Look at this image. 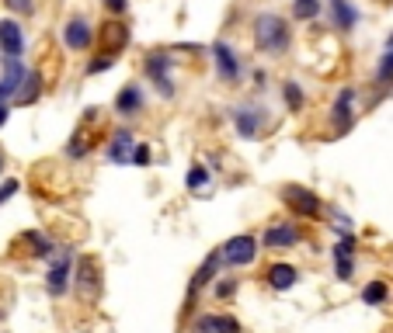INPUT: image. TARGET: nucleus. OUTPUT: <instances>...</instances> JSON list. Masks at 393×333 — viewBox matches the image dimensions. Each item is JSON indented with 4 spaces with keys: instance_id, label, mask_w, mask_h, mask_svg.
<instances>
[{
    "instance_id": "39448f33",
    "label": "nucleus",
    "mask_w": 393,
    "mask_h": 333,
    "mask_svg": "<svg viewBox=\"0 0 393 333\" xmlns=\"http://www.w3.org/2000/svg\"><path fill=\"white\" fill-rule=\"evenodd\" d=\"M143 70H146V77L160 87V94H164V98H171V94H174V83H171V73H167V70H171V56H164V52H150V56H146V63H143Z\"/></svg>"
},
{
    "instance_id": "1a4fd4ad",
    "label": "nucleus",
    "mask_w": 393,
    "mask_h": 333,
    "mask_svg": "<svg viewBox=\"0 0 393 333\" xmlns=\"http://www.w3.org/2000/svg\"><path fill=\"white\" fill-rule=\"evenodd\" d=\"M0 52H4V59H21V52H25V31L18 21H0Z\"/></svg>"
},
{
    "instance_id": "7c9ffc66",
    "label": "nucleus",
    "mask_w": 393,
    "mask_h": 333,
    "mask_svg": "<svg viewBox=\"0 0 393 333\" xmlns=\"http://www.w3.org/2000/svg\"><path fill=\"white\" fill-rule=\"evenodd\" d=\"M101 4H105L108 14H115V18H119V14H126V7H129V0H101Z\"/></svg>"
},
{
    "instance_id": "4468645a",
    "label": "nucleus",
    "mask_w": 393,
    "mask_h": 333,
    "mask_svg": "<svg viewBox=\"0 0 393 333\" xmlns=\"http://www.w3.org/2000/svg\"><path fill=\"white\" fill-rule=\"evenodd\" d=\"M331 25L338 31H352L359 25V7L352 0H331Z\"/></svg>"
},
{
    "instance_id": "a211bd4d",
    "label": "nucleus",
    "mask_w": 393,
    "mask_h": 333,
    "mask_svg": "<svg viewBox=\"0 0 393 333\" xmlns=\"http://www.w3.org/2000/svg\"><path fill=\"white\" fill-rule=\"evenodd\" d=\"M115 111H119V115H126V118H129V115H139V111H143V91H139L136 83L122 87V91H119V98H115Z\"/></svg>"
},
{
    "instance_id": "c85d7f7f",
    "label": "nucleus",
    "mask_w": 393,
    "mask_h": 333,
    "mask_svg": "<svg viewBox=\"0 0 393 333\" xmlns=\"http://www.w3.org/2000/svg\"><path fill=\"white\" fill-rule=\"evenodd\" d=\"M115 63V56H108V52H98V59L94 63H87V73H101V70H108Z\"/></svg>"
},
{
    "instance_id": "b1692460",
    "label": "nucleus",
    "mask_w": 393,
    "mask_h": 333,
    "mask_svg": "<svg viewBox=\"0 0 393 333\" xmlns=\"http://www.w3.org/2000/svg\"><path fill=\"white\" fill-rule=\"evenodd\" d=\"M387 295H390L387 282H379V278H376V282L366 285V292H362V302H366V306H383V302H387Z\"/></svg>"
},
{
    "instance_id": "72a5a7b5",
    "label": "nucleus",
    "mask_w": 393,
    "mask_h": 333,
    "mask_svg": "<svg viewBox=\"0 0 393 333\" xmlns=\"http://www.w3.org/2000/svg\"><path fill=\"white\" fill-rule=\"evenodd\" d=\"M7 115H11V108H7V101H0V125L7 122Z\"/></svg>"
},
{
    "instance_id": "c756f323",
    "label": "nucleus",
    "mask_w": 393,
    "mask_h": 333,
    "mask_svg": "<svg viewBox=\"0 0 393 333\" xmlns=\"http://www.w3.org/2000/svg\"><path fill=\"white\" fill-rule=\"evenodd\" d=\"M4 4H7L14 14H31V11H35V0H4Z\"/></svg>"
},
{
    "instance_id": "f704fd0d",
    "label": "nucleus",
    "mask_w": 393,
    "mask_h": 333,
    "mask_svg": "<svg viewBox=\"0 0 393 333\" xmlns=\"http://www.w3.org/2000/svg\"><path fill=\"white\" fill-rule=\"evenodd\" d=\"M387 49H393V31H390V39H387Z\"/></svg>"
},
{
    "instance_id": "6e6552de",
    "label": "nucleus",
    "mask_w": 393,
    "mask_h": 333,
    "mask_svg": "<svg viewBox=\"0 0 393 333\" xmlns=\"http://www.w3.org/2000/svg\"><path fill=\"white\" fill-rule=\"evenodd\" d=\"M331 118H334L338 135H344L348 128L355 125V87H341V94H338V101H334Z\"/></svg>"
},
{
    "instance_id": "7ed1b4c3",
    "label": "nucleus",
    "mask_w": 393,
    "mask_h": 333,
    "mask_svg": "<svg viewBox=\"0 0 393 333\" xmlns=\"http://www.w3.org/2000/svg\"><path fill=\"white\" fill-rule=\"evenodd\" d=\"M77 295L84 302H94L101 295V264H98V257H80L77 260Z\"/></svg>"
},
{
    "instance_id": "9d476101",
    "label": "nucleus",
    "mask_w": 393,
    "mask_h": 333,
    "mask_svg": "<svg viewBox=\"0 0 393 333\" xmlns=\"http://www.w3.org/2000/svg\"><path fill=\"white\" fill-rule=\"evenodd\" d=\"M212 59H216V73H219V80L237 83V77H240V63H237V52L230 49L227 42H216V46H212Z\"/></svg>"
},
{
    "instance_id": "bb28decb",
    "label": "nucleus",
    "mask_w": 393,
    "mask_h": 333,
    "mask_svg": "<svg viewBox=\"0 0 393 333\" xmlns=\"http://www.w3.org/2000/svg\"><path fill=\"white\" fill-rule=\"evenodd\" d=\"M282 94H286L289 111H303V87H299L296 80H286V83H282Z\"/></svg>"
},
{
    "instance_id": "dca6fc26",
    "label": "nucleus",
    "mask_w": 393,
    "mask_h": 333,
    "mask_svg": "<svg viewBox=\"0 0 393 333\" xmlns=\"http://www.w3.org/2000/svg\"><path fill=\"white\" fill-rule=\"evenodd\" d=\"M14 250H21V254H31V257H49L56 250L53 243L42 236V232H21L18 240H14Z\"/></svg>"
},
{
    "instance_id": "393cba45",
    "label": "nucleus",
    "mask_w": 393,
    "mask_h": 333,
    "mask_svg": "<svg viewBox=\"0 0 393 333\" xmlns=\"http://www.w3.org/2000/svg\"><path fill=\"white\" fill-rule=\"evenodd\" d=\"M320 14V0H292V18L296 21H314Z\"/></svg>"
},
{
    "instance_id": "9b49d317",
    "label": "nucleus",
    "mask_w": 393,
    "mask_h": 333,
    "mask_svg": "<svg viewBox=\"0 0 393 333\" xmlns=\"http://www.w3.org/2000/svg\"><path fill=\"white\" fill-rule=\"evenodd\" d=\"M352 271H355V236L344 232L338 240V247H334V275H338L341 282H348Z\"/></svg>"
},
{
    "instance_id": "cd10ccee",
    "label": "nucleus",
    "mask_w": 393,
    "mask_h": 333,
    "mask_svg": "<svg viewBox=\"0 0 393 333\" xmlns=\"http://www.w3.org/2000/svg\"><path fill=\"white\" fill-rule=\"evenodd\" d=\"M206 180H209V174H206L202 167H191V170H188V178H184V184H188V191H199Z\"/></svg>"
},
{
    "instance_id": "2eb2a0df",
    "label": "nucleus",
    "mask_w": 393,
    "mask_h": 333,
    "mask_svg": "<svg viewBox=\"0 0 393 333\" xmlns=\"http://www.w3.org/2000/svg\"><path fill=\"white\" fill-rule=\"evenodd\" d=\"M191 333H240V323L234 316H199L191 323Z\"/></svg>"
},
{
    "instance_id": "f8f14e48",
    "label": "nucleus",
    "mask_w": 393,
    "mask_h": 333,
    "mask_svg": "<svg viewBox=\"0 0 393 333\" xmlns=\"http://www.w3.org/2000/svg\"><path fill=\"white\" fill-rule=\"evenodd\" d=\"M129 46V28L122 25V21H108V25H101V52H108V56H115L119 59V52Z\"/></svg>"
},
{
    "instance_id": "0eeeda50",
    "label": "nucleus",
    "mask_w": 393,
    "mask_h": 333,
    "mask_svg": "<svg viewBox=\"0 0 393 333\" xmlns=\"http://www.w3.org/2000/svg\"><path fill=\"white\" fill-rule=\"evenodd\" d=\"M234 125H237V132H240V139H258L264 128V108H251V104L237 108Z\"/></svg>"
},
{
    "instance_id": "423d86ee",
    "label": "nucleus",
    "mask_w": 393,
    "mask_h": 333,
    "mask_svg": "<svg viewBox=\"0 0 393 333\" xmlns=\"http://www.w3.org/2000/svg\"><path fill=\"white\" fill-rule=\"evenodd\" d=\"M63 42L74 52H87L94 46V25L87 18H70L66 28H63Z\"/></svg>"
},
{
    "instance_id": "20e7f679",
    "label": "nucleus",
    "mask_w": 393,
    "mask_h": 333,
    "mask_svg": "<svg viewBox=\"0 0 393 333\" xmlns=\"http://www.w3.org/2000/svg\"><path fill=\"white\" fill-rule=\"evenodd\" d=\"M282 202H286L296 215H303V219H317V215H320V198H317L310 188L286 184V188H282Z\"/></svg>"
},
{
    "instance_id": "c9c22d12",
    "label": "nucleus",
    "mask_w": 393,
    "mask_h": 333,
    "mask_svg": "<svg viewBox=\"0 0 393 333\" xmlns=\"http://www.w3.org/2000/svg\"><path fill=\"white\" fill-rule=\"evenodd\" d=\"M383 4H387V0H383Z\"/></svg>"
},
{
    "instance_id": "473e14b6",
    "label": "nucleus",
    "mask_w": 393,
    "mask_h": 333,
    "mask_svg": "<svg viewBox=\"0 0 393 333\" xmlns=\"http://www.w3.org/2000/svg\"><path fill=\"white\" fill-rule=\"evenodd\" d=\"M14 191H18V180H7V184L0 188V202H7V198H11Z\"/></svg>"
},
{
    "instance_id": "f3484780",
    "label": "nucleus",
    "mask_w": 393,
    "mask_h": 333,
    "mask_svg": "<svg viewBox=\"0 0 393 333\" xmlns=\"http://www.w3.org/2000/svg\"><path fill=\"white\" fill-rule=\"evenodd\" d=\"M296 240H299V230H296V226H289V222L272 226V230L264 232V247H268V250H286V247H292Z\"/></svg>"
},
{
    "instance_id": "412c9836",
    "label": "nucleus",
    "mask_w": 393,
    "mask_h": 333,
    "mask_svg": "<svg viewBox=\"0 0 393 333\" xmlns=\"http://www.w3.org/2000/svg\"><path fill=\"white\" fill-rule=\"evenodd\" d=\"M108 156H111L115 163H129V156H132V135L126 132V128L111 135V143H108Z\"/></svg>"
},
{
    "instance_id": "f257e3e1",
    "label": "nucleus",
    "mask_w": 393,
    "mask_h": 333,
    "mask_svg": "<svg viewBox=\"0 0 393 333\" xmlns=\"http://www.w3.org/2000/svg\"><path fill=\"white\" fill-rule=\"evenodd\" d=\"M251 35H254V46L268 56H279V52L289 49L292 42V31H289V21L275 11H264V14H254L251 21Z\"/></svg>"
},
{
    "instance_id": "2f4dec72",
    "label": "nucleus",
    "mask_w": 393,
    "mask_h": 333,
    "mask_svg": "<svg viewBox=\"0 0 393 333\" xmlns=\"http://www.w3.org/2000/svg\"><path fill=\"white\" fill-rule=\"evenodd\" d=\"M129 160L132 163H139V167H146V163H150V146H136Z\"/></svg>"
},
{
    "instance_id": "a878e982",
    "label": "nucleus",
    "mask_w": 393,
    "mask_h": 333,
    "mask_svg": "<svg viewBox=\"0 0 393 333\" xmlns=\"http://www.w3.org/2000/svg\"><path fill=\"white\" fill-rule=\"evenodd\" d=\"M376 83H383V87H390L393 83V49H387L379 56V66H376Z\"/></svg>"
},
{
    "instance_id": "4be33fe9",
    "label": "nucleus",
    "mask_w": 393,
    "mask_h": 333,
    "mask_svg": "<svg viewBox=\"0 0 393 333\" xmlns=\"http://www.w3.org/2000/svg\"><path fill=\"white\" fill-rule=\"evenodd\" d=\"M39 94H42V73L35 70V73H25V80H21V87H18V104H35L39 101Z\"/></svg>"
},
{
    "instance_id": "5701e85b",
    "label": "nucleus",
    "mask_w": 393,
    "mask_h": 333,
    "mask_svg": "<svg viewBox=\"0 0 393 333\" xmlns=\"http://www.w3.org/2000/svg\"><path fill=\"white\" fill-rule=\"evenodd\" d=\"M219 264H223V260H219V254H209V260H206V264L195 271V278H191V292H195V288H206V285L212 282V275L219 271Z\"/></svg>"
},
{
    "instance_id": "aec40b11",
    "label": "nucleus",
    "mask_w": 393,
    "mask_h": 333,
    "mask_svg": "<svg viewBox=\"0 0 393 333\" xmlns=\"http://www.w3.org/2000/svg\"><path fill=\"white\" fill-rule=\"evenodd\" d=\"M296 278H299V271H296L292 264H272V267H268V285H272V288H279V292L292 288Z\"/></svg>"
},
{
    "instance_id": "ddd939ff",
    "label": "nucleus",
    "mask_w": 393,
    "mask_h": 333,
    "mask_svg": "<svg viewBox=\"0 0 393 333\" xmlns=\"http://www.w3.org/2000/svg\"><path fill=\"white\" fill-rule=\"evenodd\" d=\"M25 73L28 70L21 66V59H4V73H0V101H7V98L18 94V87H21Z\"/></svg>"
},
{
    "instance_id": "6ab92c4d",
    "label": "nucleus",
    "mask_w": 393,
    "mask_h": 333,
    "mask_svg": "<svg viewBox=\"0 0 393 333\" xmlns=\"http://www.w3.org/2000/svg\"><path fill=\"white\" fill-rule=\"evenodd\" d=\"M49 295H63L66 288H70V254H63L59 260L53 264V271H49Z\"/></svg>"
},
{
    "instance_id": "f03ea898",
    "label": "nucleus",
    "mask_w": 393,
    "mask_h": 333,
    "mask_svg": "<svg viewBox=\"0 0 393 333\" xmlns=\"http://www.w3.org/2000/svg\"><path fill=\"white\" fill-rule=\"evenodd\" d=\"M216 254H219L223 264H230V267L254 264V257H258V240H254V236H247V232H240V236H230V240H227Z\"/></svg>"
}]
</instances>
